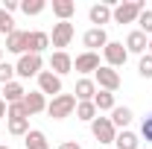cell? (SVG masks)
I'll return each mask as SVG.
<instances>
[{
	"instance_id": "8d00e7d4",
	"label": "cell",
	"mask_w": 152,
	"mask_h": 149,
	"mask_svg": "<svg viewBox=\"0 0 152 149\" xmlns=\"http://www.w3.org/2000/svg\"><path fill=\"white\" fill-rule=\"evenodd\" d=\"M0 61H3V47H0Z\"/></svg>"
},
{
	"instance_id": "f546056e",
	"label": "cell",
	"mask_w": 152,
	"mask_h": 149,
	"mask_svg": "<svg viewBox=\"0 0 152 149\" xmlns=\"http://www.w3.org/2000/svg\"><path fill=\"white\" fill-rule=\"evenodd\" d=\"M137 73L143 76V79H152V56H149V53L140 56V61H137Z\"/></svg>"
},
{
	"instance_id": "484cf974",
	"label": "cell",
	"mask_w": 152,
	"mask_h": 149,
	"mask_svg": "<svg viewBox=\"0 0 152 149\" xmlns=\"http://www.w3.org/2000/svg\"><path fill=\"white\" fill-rule=\"evenodd\" d=\"M47 9V0H23L20 3V12L23 15H41Z\"/></svg>"
},
{
	"instance_id": "9c48e42d",
	"label": "cell",
	"mask_w": 152,
	"mask_h": 149,
	"mask_svg": "<svg viewBox=\"0 0 152 149\" xmlns=\"http://www.w3.org/2000/svg\"><path fill=\"white\" fill-rule=\"evenodd\" d=\"M73 70L76 73H96L99 70V53H79L73 58Z\"/></svg>"
},
{
	"instance_id": "6da1fadb",
	"label": "cell",
	"mask_w": 152,
	"mask_h": 149,
	"mask_svg": "<svg viewBox=\"0 0 152 149\" xmlns=\"http://www.w3.org/2000/svg\"><path fill=\"white\" fill-rule=\"evenodd\" d=\"M143 0H123L111 9V20L114 23H137L140 12H143Z\"/></svg>"
},
{
	"instance_id": "3957f363",
	"label": "cell",
	"mask_w": 152,
	"mask_h": 149,
	"mask_svg": "<svg viewBox=\"0 0 152 149\" xmlns=\"http://www.w3.org/2000/svg\"><path fill=\"white\" fill-rule=\"evenodd\" d=\"M76 35V26L70 23V20H58V23H53V35H50V44L56 47V50H61L64 53V47L73 41Z\"/></svg>"
},
{
	"instance_id": "f1b7e54d",
	"label": "cell",
	"mask_w": 152,
	"mask_h": 149,
	"mask_svg": "<svg viewBox=\"0 0 152 149\" xmlns=\"http://www.w3.org/2000/svg\"><path fill=\"white\" fill-rule=\"evenodd\" d=\"M9 82H15V64L0 61V85H9Z\"/></svg>"
},
{
	"instance_id": "d4e9b609",
	"label": "cell",
	"mask_w": 152,
	"mask_h": 149,
	"mask_svg": "<svg viewBox=\"0 0 152 149\" xmlns=\"http://www.w3.org/2000/svg\"><path fill=\"white\" fill-rule=\"evenodd\" d=\"M96 105L94 102H76V120H85V123H94L96 120Z\"/></svg>"
},
{
	"instance_id": "4dcf8cb0",
	"label": "cell",
	"mask_w": 152,
	"mask_h": 149,
	"mask_svg": "<svg viewBox=\"0 0 152 149\" xmlns=\"http://www.w3.org/2000/svg\"><path fill=\"white\" fill-rule=\"evenodd\" d=\"M140 137H143L146 143H152V111L146 114V120H143V126H140Z\"/></svg>"
},
{
	"instance_id": "9a60e30c",
	"label": "cell",
	"mask_w": 152,
	"mask_h": 149,
	"mask_svg": "<svg viewBox=\"0 0 152 149\" xmlns=\"http://www.w3.org/2000/svg\"><path fill=\"white\" fill-rule=\"evenodd\" d=\"M73 93H76V102H94V96H96V82L85 76V79H79V82H76Z\"/></svg>"
},
{
	"instance_id": "4fadbf2b",
	"label": "cell",
	"mask_w": 152,
	"mask_h": 149,
	"mask_svg": "<svg viewBox=\"0 0 152 149\" xmlns=\"http://www.w3.org/2000/svg\"><path fill=\"white\" fill-rule=\"evenodd\" d=\"M50 70H53L56 76L70 73V70H73V58H70V53H67V50H64V53H61V50H56V53L50 56Z\"/></svg>"
},
{
	"instance_id": "1f68e13d",
	"label": "cell",
	"mask_w": 152,
	"mask_h": 149,
	"mask_svg": "<svg viewBox=\"0 0 152 149\" xmlns=\"http://www.w3.org/2000/svg\"><path fill=\"white\" fill-rule=\"evenodd\" d=\"M6 117H29V114H26V108H23V102H12Z\"/></svg>"
},
{
	"instance_id": "30bf717a",
	"label": "cell",
	"mask_w": 152,
	"mask_h": 149,
	"mask_svg": "<svg viewBox=\"0 0 152 149\" xmlns=\"http://www.w3.org/2000/svg\"><path fill=\"white\" fill-rule=\"evenodd\" d=\"M82 44L88 47V53H96V50H105L108 35H105V29H96V26H91V29L82 35Z\"/></svg>"
},
{
	"instance_id": "2e32d148",
	"label": "cell",
	"mask_w": 152,
	"mask_h": 149,
	"mask_svg": "<svg viewBox=\"0 0 152 149\" xmlns=\"http://www.w3.org/2000/svg\"><path fill=\"white\" fill-rule=\"evenodd\" d=\"M50 47V35L47 32H26V53H35V56H41L44 50Z\"/></svg>"
},
{
	"instance_id": "d6a6232c",
	"label": "cell",
	"mask_w": 152,
	"mask_h": 149,
	"mask_svg": "<svg viewBox=\"0 0 152 149\" xmlns=\"http://www.w3.org/2000/svg\"><path fill=\"white\" fill-rule=\"evenodd\" d=\"M3 9H6L9 15H12L15 9H20V3H18V0H3Z\"/></svg>"
},
{
	"instance_id": "52a82bcc",
	"label": "cell",
	"mask_w": 152,
	"mask_h": 149,
	"mask_svg": "<svg viewBox=\"0 0 152 149\" xmlns=\"http://www.w3.org/2000/svg\"><path fill=\"white\" fill-rule=\"evenodd\" d=\"M91 134H94L99 143H114L117 129L111 126V117H99V114H96V120L91 123Z\"/></svg>"
},
{
	"instance_id": "7c38bea8",
	"label": "cell",
	"mask_w": 152,
	"mask_h": 149,
	"mask_svg": "<svg viewBox=\"0 0 152 149\" xmlns=\"http://www.w3.org/2000/svg\"><path fill=\"white\" fill-rule=\"evenodd\" d=\"M126 50H129V53H137V56H146V50H149V35H143L140 29H132V32L126 35Z\"/></svg>"
},
{
	"instance_id": "ba28073f",
	"label": "cell",
	"mask_w": 152,
	"mask_h": 149,
	"mask_svg": "<svg viewBox=\"0 0 152 149\" xmlns=\"http://www.w3.org/2000/svg\"><path fill=\"white\" fill-rule=\"evenodd\" d=\"M38 91L44 93H50V96H58L61 93V76H56L53 70H41L38 73Z\"/></svg>"
},
{
	"instance_id": "83f0119b",
	"label": "cell",
	"mask_w": 152,
	"mask_h": 149,
	"mask_svg": "<svg viewBox=\"0 0 152 149\" xmlns=\"http://www.w3.org/2000/svg\"><path fill=\"white\" fill-rule=\"evenodd\" d=\"M137 29H140L143 35L152 38V9H143V12H140V18H137Z\"/></svg>"
},
{
	"instance_id": "ac0fdd59",
	"label": "cell",
	"mask_w": 152,
	"mask_h": 149,
	"mask_svg": "<svg viewBox=\"0 0 152 149\" xmlns=\"http://www.w3.org/2000/svg\"><path fill=\"white\" fill-rule=\"evenodd\" d=\"M23 96H26V88H23L20 82H9V85H3V102H6V105H12V102H23Z\"/></svg>"
},
{
	"instance_id": "603a6c76",
	"label": "cell",
	"mask_w": 152,
	"mask_h": 149,
	"mask_svg": "<svg viewBox=\"0 0 152 149\" xmlns=\"http://www.w3.org/2000/svg\"><path fill=\"white\" fill-rule=\"evenodd\" d=\"M94 105H96V111H114V108H117V102H114V93H111V91H99V88H96Z\"/></svg>"
},
{
	"instance_id": "7a4b0ae2",
	"label": "cell",
	"mask_w": 152,
	"mask_h": 149,
	"mask_svg": "<svg viewBox=\"0 0 152 149\" xmlns=\"http://www.w3.org/2000/svg\"><path fill=\"white\" fill-rule=\"evenodd\" d=\"M73 111H76V96L73 93H58V96H53L47 102V114L53 120H64V117H70Z\"/></svg>"
},
{
	"instance_id": "8fae6325",
	"label": "cell",
	"mask_w": 152,
	"mask_h": 149,
	"mask_svg": "<svg viewBox=\"0 0 152 149\" xmlns=\"http://www.w3.org/2000/svg\"><path fill=\"white\" fill-rule=\"evenodd\" d=\"M88 20L94 23L96 29H102L105 23H111V6H108V3H94V6L88 9Z\"/></svg>"
},
{
	"instance_id": "e0dca14e",
	"label": "cell",
	"mask_w": 152,
	"mask_h": 149,
	"mask_svg": "<svg viewBox=\"0 0 152 149\" xmlns=\"http://www.w3.org/2000/svg\"><path fill=\"white\" fill-rule=\"evenodd\" d=\"M6 50L20 58L23 53H26V32H23V29H15L12 35H6Z\"/></svg>"
},
{
	"instance_id": "836d02e7",
	"label": "cell",
	"mask_w": 152,
	"mask_h": 149,
	"mask_svg": "<svg viewBox=\"0 0 152 149\" xmlns=\"http://www.w3.org/2000/svg\"><path fill=\"white\" fill-rule=\"evenodd\" d=\"M58 149H82L76 140H64V143H58Z\"/></svg>"
},
{
	"instance_id": "8992f818",
	"label": "cell",
	"mask_w": 152,
	"mask_h": 149,
	"mask_svg": "<svg viewBox=\"0 0 152 149\" xmlns=\"http://www.w3.org/2000/svg\"><path fill=\"white\" fill-rule=\"evenodd\" d=\"M94 82H96V88L99 91H117L120 88V73L114 70V67H108V64H99V70L94 73Z\"/></svg>"
},
{
	"instance_id": "7402d4cb",
	"label": "cell",
	"mask_w": 152,
	"mask_h": 149,
	"mask_svg": "<svg viewBox=\"0 0 152 149\" xmlns=\"http://www.w3.org/2000/svg\"><path fill=\"white\" fill-rule=\"evenodd\" d=\"M6 129H9V134L26 137V131H29V117H6Z\"/></svg>"
},
{
	"instance_id": "d590c367",
	"label": "cell",
	"mask_w": 152,
	"mask_h": 149,
	"mask_svg": "<svg viewBox=\"0 0 152 149\" xmlns=\"http://www.w3.org/2000/svg\"><path fill=\"white\" fill-rule=\"evenodd\" d=\"M146 53H149V56H152V38H149V50H146Z\"/></svg>"
},
{
	"instance_id": "e575fe53",
	"label": "cell",
	"mask_w": 152,
	"mask_h": 149,
	"mask_svg": "<svg viewBox=\"0 0 152 149\" xmlns=\"http://www.w3.org/2000/svg\"><path fill=\"white\" fill-rule=\"evenodd\" d=\"M6 114H9V105H6V102H3V96H0V117H6Z\"/></svg>"
},
{
	"instance_id": "44dd1931",
	"label": "cell",
	"mask_w": 152,
	"mask_h": 149,
	"mask_svg": "<svg viewBox=\"0 0 152 149\" xmlns=\"http://www.w3.org/2000/svg\"><path fill=\"white\" fill-rule=\"evenodd\" d=\"M76 12V3L73 0H53V15H56L58 20H70Z\"/></svg>"
},
{
	"instance_id": "4316f807",
	"label": "cell",
	"mask_w": 152,
	"mask_h": 149,
	"mask_svg": "<svg viewBox=\"0 0 152 149\" xmlns=\"http://www.w3.org/2000/svg\"><path fill=\"white\" fill-rule=\"evenodd\" d=\"M15 32V18L0 6V35H12Z\"/></svg>"
},
{
	"instance_id": "5bb4252c",
	"label": "cell",
	"mask_w": 152,
	"mask_h": 149,
	"mask_svg": "<svg viewBox=\"0 0 152 149\" xmlns=\"http://www.w3.org/2000/svg\"><path fill=\"white\" fill-rule=\"evenodd\" d=\"M23 108H26L29 117H32V114L47 111V96H44L41 91H26V96H23Z\"/></svg>"
},
{
	"instance_id": "277c9868",
	"label": "cell",
	"mask_w": 152,
	"mask_h": 149,
	"mask_svg": "<svg viewBox=\"0 0 152 149\" xmlns=\"http://www.w3.org/2000/svg\"><path fill=\"white\" fill-rule=\"evenodd\" d=\"M41 67H44V58L35 56V53H23L18 58V64H15V73L20 79H29V76H38L41 73Z\"/></svg>"
},
{
	"instance_id": "5b68a950",
	"label": "cell",
	"mask_w": 152,
	"mask_h": 149,
	"mask_svg": "<svg viewBox=\"0 0 152 149\" xmlns=\"http://www.w3.org/2000/svg\"><path fill=\"white\" fill-rule=\"evenodd\" d=\"M102 56H105V64L117 70V67H123V64H126L129 50H126V44H123V41H108V44H105V50H102Z\"/></svg>"
},
{
	"instance_id": "ffe728a7",
	"label": "cell",
	"mask_w": 152,
	"mask_h": 149,
	"mask_svg": "<svg viewBox=\"0 0 152 149\" xmlns=\"http://www.w3.org/2000/svg\"><path fill=\"white\" fill-rule=\"evenodd\" d=\"M23 146L26 149H50V143H47V134L41 129H29L26 137H23Z\"/></svg>"
},
{
	"instance_id": "d6986e66",
	"label": "cell",
	"mask_w": 152,
	"mask_h": 149,
	"mask_svg": "<svg viewBox=\"0 0 152 149\" xmlns=\"http://www.w3.org/2000/svg\"><path fill=\"white\" fill-rule=\"evenodd\" d=\"M132 117H134V111L129 108V105H117V108L111 111V126L123 131L126 126H129V123H132Z\"/></svg>"
},
{
	"instance_id": "74e56055",
	"label": "cell",
	"mask_w": 152,
	"mask_h": 149,
	"mask_svg": "<svg viewBox=\"0 0 152 149\" xmlns=\"http://www.w3.org/2000/svg\"><path fill=\"white\" fill-rule=\"evenodd\" d=\"M0 149H9V146H6V143H0Z\"/></svg>"
},
{
	"instance_id": "cb8c5ba5",
	"label": "cell",
	"mask_w": 152,
	"mask_h": 149,
	"mask_svg": "<svg viewBox=\"0 0 152 149\" xmlns=\"http://www.w3.org/2000/svg\"><path fill=\"white\" fill-rule=\"evenodd\" d=\"M137 134L134 131H129V129H123V131H117V137H114V146L117 149H137Z\"/></svg>"
}]
</instances>
